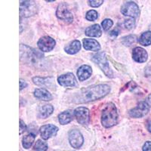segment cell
Segmentation results:
<instances>
[{
	"instance_id": "obj_1",
	"label": "cell",
	"mask_w": 151,
	"mask_h": 151,
	"mask_svg": "<svg viewBox=\"0 0 151 151\" xmlns=\"http://www.w3.org/2000/svg\"><path fill=\"white\" fill-rule=\"evenodd\" d=\"M110 91V87L108 85H96L81 90L76 94L73 101L77 104L88 103L104 98Z\"/></svg>"
},
{
	"instance_id": "obj_2",
	"label": "cell",
	"mask_w": 151,
	"mask_h": 151,
	"mask_svg": "<svg viewBox=\"0 0 151 151\" xmlns=\"http://www.w3.org/2000/svg\"><path fill=\"white\" fill-rule=\"evenodd\" d=\"M118 113L116 107L113 103H108L102 110L101 123L105 128H110L117 123Z\"/></svg>"
},
{
	"instance_id": "obj_3",
	"label": "cell",
	"mask_w": 151,
	"mask_h": 151,
	"mask_svg": "<svg viewBox=\"0 0 151 151\" xmlns=\"http://www.w3.org/2000/svg\"><path fill=\"white\" fill-rule=\"evenodd\" d=\"M43 58V55L38 51L33 50L26 45H21V59H24V60L28 63L35 64L40 59Z\"/></svg>"
},
{
	"instance_id": "obj_4",
	"label": "cell",
	"mask_w": 151,
	"mask_h": 151,
	"mask_svg": "<svg viewBox=\"0 0 151 151\" xmlns=\"http://www.w3.org/2000/svg\"><path fill=\"white\" fill-rule=\"evenodd\" d=\"M91 60L99 66L100 68L101 69L102 71L104 73L106 76H108L110 78L113 77V71H112L111 68L110 67L109 62L107 61L106 55L104 52H98V53L94 55L91 58Z\"/></svg>"
},
{
	"instance_id": "obj_5",
	"label": "cell",
	"mask_w": 151,
	"mask_h": 151,
	"mask_svg": "<svg viewBox=\"0 0 151 151\" xmlns=\"http://www.w3.org/2000/svg\"><path fill=\"white\" fill-rule=\"evenodd\" d=\"M38 7L34 1H22L20 4L21 17H28L37 13Z\"/></svg>"
},
{
	"instance_id": "obj_6",
	"label": "cell",
	"mask_w": 151,
	"mask_h": 151,
	"mask_svg": "<svg viewBox=\"0 0 151 151\" xmlns=\"http://www.w3.org/2000/svg\"><path fill=\"white\" fill-rule=\"evenodd\" d=\"M121 12L123 15L132 17H137L140 14L138 5L134 2H127L124 3L121 7Z\"/></svg>"
},
{
	"instance_id": "obj_7",
	"label": "cell",
	"mask_w": 151,
	"mask_h": 151,
	"mask_svg": "<svg viewBox=\"0 0 151 151\" xmlns=\"http://www.w3.org/2000/svg\"><path fill=\"white\" fill-rule=\"evenodd\" d=\"M56 15L59 19L67 23H71L73 20V14L69 10L67 5L64 2L60 3L58 5V7L57 9Z\"/></svg>"
},
{
	"instance_id": "obj_8",
	"label": "cell",
	"mask_w": 151,
	"mask_h": 151,
	"mask_svg": "<svg viewBox=\"0 0 151 151\" xmlns=\"http://www.w3.org/2000/svg\"><path fill=\"white\" fill-rule=\"evenodd\" d=\"M69 141L71 146L75 149H79L84 142L83 134L78 130H71L69 133Z\"/></svg>"
},
{
	"instance_id": "obj_9",
	"label": "cell",
	"mask_w": 151,
	"mask_h": 151,
	"mask_svg": "<svg viewBox=\"0 0 151 151\" xmlns=\"http://www.w3.org/2000/svg\"><path fill=\"white\" fill-rule=\"evenodd\" d=\"M150 106L145 101L140 102L137 106L129 111V115L133 118H141L149 112Z\"/></svg>"
},
{
	"instance_id": "obj_10",
	"label": "cell",
	"mask_w": 151,
	"mask_h": 151,
	"mask_svg": "<svg viewBox=\"0 0 151 151\" xmlns=\"http://www.w3.org/2000/svg\"><path fill=\"white\" fill-rule=\"evenodd\" d=\"M74 116L81 125H85L89 123V110L86 107H77L74 110Z\"/></svg>"
},
{
	"instance_id": "obj_11",
	"label": "cell",
	"mask_w": 151,
	"mask_h": 151,
	"mask_svg": "<svg viewBox=\"0 0 151 151\" xmlns=\"http://www.w3.org/2000/svg\"><path fill=\"white\" fill-rule=\"evenodd\" d=\"M55 40L50 36H43L38 41V47L42 52H51L55 46Z\"/></svg>"
},
{
	"instance_id": "obj_12",
	"label": "cell",
	"mask_w": 151,
	"mask_h": 151,
	"mask_svg": "<svg viewBox=\"0 0 151 151\" xmlns=\"http://www.w3.org/2000/svg\"><path fill=\"white\" fill-rule=\"evenodd\" d=\"M58 82L60 86L64 87H73L76 84V79L72 73H67L60 76L58 78Z\"/></svg>"
},
{
	"instance_id": "obj_13",
	"label": "cell",
	"mask_w": 151,
	"mask_h": 151,
	"mask_svg": "<svg viewBox=\"0 0 151 151\" xmlns=\"http://www.w3.org/2000/svg\"><path fill=\"white\" fill-rule=\"evenodd\" d=\"M41 137L44 140H48L52 136H55L58 132V128L52 124L42 125L40 129Z\"/></svg>"
},
{
	"instance_id": "obj_14",
	"label": "cell",
	"mask_w": 151,
	"mask_h": 151,
	"mask_svg": "<svg viewBox=\"0 0 151 151\" xmlns=\"http://www.w3.org/2000/svg\"><path fill=\"white\" fill-rule=\"evenodd\" d=\"M132 58L137 63H144L147 60L148 55L145 49L141 47H136L133 49Z\"/></svg>"
},
{
	"instance_id": "obj_15",
	"label": "cell",
	"mask_w": 151,
	"mask_h": 151,
	"mask_svg": "<svg viewBox=\"0 0 151 151\" xmlns=\"http://www.w3.org/2000/svg\"><path fill=\"white\" fill-rule=\"evenodd\" d=\"M91 73H92V70H91V67L90 66H81L77 71L78 78L80 81H84L91 76Z\"/></svg>"
},
{
	"instance_id": "obj_16",
	"label": "cell",
	"mask_w": 151,
	"mask_h": 151,
	"mask_svg": "<svg viewBox=\"0 0 151 151\" xmlns=\"http://www.w3.org/2000/svg\"><path fill=\"white\" fill-rule=\"evenodd\" d=\"M83 46L85 49L92 52H98L101 49V45L95 40L91 39H84L83 40Z\"/></svg>"
},
{
	"instance_id": "obj_17",
	"label": "cell",
	"mask_w": 151,
	"mask_h": 151,
	"mask_svg": "<svg viewBox=\"0 0 151 151\" xmlns=\"http://www.w3.org/2000/svg\"><path fill=\"white\" fill-rule=\"evenodd\" d=\"M73 116L74 112H73L70 110H66V111L62 112L61 113L59 114V122H60L61 125H67V124L70 123L73 119Z\"/></svg>"
},
{
	"instance_id": "obj_18",
	"label": "cell",
	"mask_w": 151,
	"mask_h": 151,
	"mask_svg": "<svg viewBox=\"0 0 151 151\" xmlns=\"http://www.w3.org/2000/svg\"><path fill=\"white\" fill-rule=\"evenodd\" d=\"M34 96L42 101H51L52 100V94L45 88H37L34 91Z\"/></svg>"
},
{
	"instance_id": "obj_19",
	"label": "cell",
	"mask_w": 151,
	"mask_h": 151,
	"mask_svg": "<svg viewBox=\"0 0 151 151\" xmlns=\"http://www.w3.org/2000/svg\"><path fill=\"white\" fill-rule=\"evenodd\" d=\"M33 81L36 85L43 87H52L54 85V79L52 77H34Z\"/></svg>"
},
{
	"instance_id": "obj_20",
	"label": "cell",
	"mask_w": 151,
	"mask_h": 151,
	"mask_svg": "<svg viewBox=\"0 0 151 151\" xmlns=\"http://www.w3.org/2000/svg\"><path fill=\"white\" fill-rule=\"evenodd\" d=\"M102 34V30L98 24H94L86 29V35L91 37H100Z\"/></svg>"
},
{
	"instance_id": "obj_21",
	"label": "cell",
	"mask_w": 151,
	"mask_h": 151,
	"mask_svg": "<svg viewBox=\"0 0 151 151\" xmlns=\"http://www.w3.org/2000/svg\"><path fill=\"white\" fill-rule=\"evenodd\" d=\"M81 48V43L78 40H74L71 42L64 48V50L67 53L70 55H74V54L77 53Z\"/></svg>"
},
{
	"instance_id": "obj_22",
	"label": "cell",
	"mask_w": 151,
	"mask_h": 151,
	"mask_svg": "<svg viewBox=\"0 0 151 151\" xmlns=\"http://www.w3.org/2000/svg\"><path fill=\"white\" fill-rule=\"evenodd\" d=\"M54 111V107L51 104L42 105L39 110V117L42 119H45L49 116Z\"/></svg>"
},
{
	"instance_id": "obj_23",
	"label": "cell",
	"mask_w": 151,
	"mask_h": 151,
	"mask_svg": "<svg viewBox=\"0 0 151 151\" xmlns=\"http://www.w3.org/2000/svg\"><path fill=\"white\" fill-rule=\"evenodd\" d=\"M35 137H36V134H33V133H29L26 136H24L22 141L23 147L25 149H29L34 142Z\"/></svg>"
},
{
	"instance_id": "obj_24",
	"label": "cell",
	"mask_w": 151,
	"mask_h": 151,
	"mask_svg": "<svg viewBox=\"0 0 151 151\" xmlns=\"http://www.w3.org/2000/svg\"><path fill=\"white\" fill-rule=\"evenodd\" d=\"M139 42L141 45L148 46L151 44V31H147L142 33L139 38Z\"/></svg>"
},
{
	"instance_id": "obj_25",
	"label": "cell",
	"mask_w": 151,
	"mask_h": 151,
	"mask_svg": "<svg viewBox=\"0 0 151 151\" xmlns=\"http://www.w3.org/2000/svg\"><path fill=\"white\" fill-rule=\"evenodd\" d=\"M34 151H46L48 150V144L42 140H38L35 144Z\"/></svg>"
},
{
	"instance_id": "obj_26",
	"label": "cell",
	"mask_w": 151,
	"mask_h": 151,
	"mask_svg": "<svg viewBox=\"0 0 151 151\" xmlns=\"http://www.w3.org/2000/svg\"><path fill=\"white\" fill-rule=\"evenodd\" d=\"M122 40V42L124 45H125V46H130V45H132V44H134L135 42L137 37L134 35H130V36L123 37Z\"/></svg>"
},
{
	"instance_id": "obj_27",
	"label": "cell",
	"mask_w": 151,
	"mask_h": 151,
	"mask_svg": "<svg viewBox=\"0 0 151 151\" xmlns=\"http://www.w3.org/2000/svg\"><path fill=\"white\" fill-rule=\"evenodd\" d=\"M86 17L88 21H95V20L98 18V12L94 10L88 11V12L86 13Z\"/></svg>"
},
{
	"instance_id": "obj_28",
	"label": "cell",
	"mask_w": 151,
	"mask_h": 151,
	"mask_svg": "<svg viewBox=\"0 0 151 151\" xmlns=\"http://www.w3.org/2000/svg\"><path fill=\"white\" fill-rule=\"evenodd\" d=\"M124 26L128 29H132L135 26V21L133 18H129L127 19V20H125V21H124Z\"/></svg>"
},
{
	"instance_id": "obj_29",
	"label": "cell",
	"mask_w": 151,
	"mask_h": 151,
	"mask_svg": "<svg viewBox=\"0 0 151 151\" xmlns=\"http://www.w3.org/2000/svg\"><path fill=\"white\" fill-rule=\"evenodd\" d=\"M113 24V23L112 21V20H110V19H105V20L103 21V22H102V27H103V29L104 30L106 31L108 30L110 27H112Z\"/></svg>"
},
{
	"instance_id": "obj_30",
	"label": "cell",
	"mask_w": 151,
	"mask_h": 151,
	"mask_svg": "<svg viewBox=\"0 0 151 151\" xmlns=\"http://www.w3.org/2000/svg\"><path fill=\"white\" fill-rule=\"evenodd\" d=\"M88 2L91 7L96 8L101 5L104 3V1L103 0H91V1H88Z\"/></svg>"
},
{
	"instance_id": "obj_31",
	"label": "cell",
	"mask_w": 151,
	"mask_h": 151,
	"mask_svg": "<svg viewBox=\"0 0 151 151\" xmlns=\"http://www.w3.org/2000/svg\"><path fill=\"white\" fill-rule=\"evenodd\" d=\"M27 130V125L25 122L22 120L20 119V134H22L23 132H25Z\"/></svg>"
},
{
	"instance_id": "obj_32",
	"label": "cell",
	"mask_w": 151,
	"mask_h": 151,
	"mask_svg": "<svg viewBox=\"0 0 151 151\" xmlns=\"http://www.w3.org/2000/svg\"><path fill=\"white\" fill-rule=\"evenodd\" d=\"M143 151H151V141H147L143 147Z\"/></svg>"
},
{
	"instance_id": "obj_33",
	"label": "cell",
	"mask_w": 151,
	"mask_h": 151,
	"mask_svg": "<svg viewBox=\"0 0 151 151\" xmlns=\"http://www.w3.org/2000/svg\"><path fill=\"white\" fill-rule=\"evenodd\" d=\"M27 86V83L25 81L22 80V79H20V90H22L23 88H26Z\"/></svg>"
},
{
	"instance_id": "obj_34",
	"label": "cell",
	"mask_w": 151,
	"mask_h": 151,
	"mask_svg": "<svg viewBox=\"0 0 151 151\" xmlns=\"http://www.w3.org/2000/svg\"><path fill=\"white\" fill-rule=\"evenodd\" d=\"M110 36H113V38H115V37H116L117 36H118L119 32L116 30V29H113V31H111V32H110Z\"/></svg>"
},
{
	"instance_id": "obj_35",
	"label": "cell",
	"mask_w": 151,
	"mask_h": 151,
	"mask_svg": "<svg viewBox=\"0 0 151 151\" xmlns=\"http://www.w3.org/2000/svg\"><path fill=\"white\" fill-rule=\"evenodd\" d=\"M147 103L150 106H151V94H149V96L147 97Z\"/></svg>"
},
{
	"instance_id": "obj_36",
	"label": "cell",
	"mask_w": 151,
	"mask_h": 151,
	"mask_svg": "<svg viewBox=\"0 0 151 151\" xmlns=\"http://www.w3.org/2000/svg\"><path fill=\"white\" fill-rule=\"evenodd\" d=\"M147 129L150 132H151V120H150L147 123Z\"/></svg>"
}]
</instances>
